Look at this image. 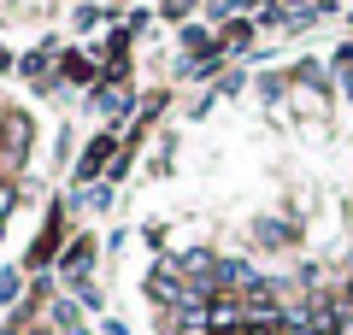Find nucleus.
Wrapping results in <instances>:
<instances>
[{"label":"nucleus","mask_w":353,"mask_h":335,"mask_svg":"<svg viewBox=\"0 0 353 335\" xmlns=\"http://www.w3.org/2000/svg\"><path fill=\"white\" fill-rule=\"evenodd\" d=\"M330 329H336V335H353V294H336V300H330Z\"/></svg>","instance_id":"obj_1"}]
</instances>
